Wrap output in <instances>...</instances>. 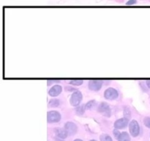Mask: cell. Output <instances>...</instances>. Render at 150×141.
<instances>
[{"label":"cell","instance_id":"obj_1","mask_svg":"<svg viewBox=\"0 0 150 141\" xmlns=\"http://www.w3.org/2000/svg\"><path fill=\"white\" fill-rule=\"evenodd\" d=\"M82 99H83V94L79 90L75 91L73 92L70 98V104L73 107H77L81 102Z\"/></svg>","mask_w":150,"mask_h":141},{"label":"cell","instance_id":"obj_2","mask_svg":"<svg viewBox=\"0 0 150 141\" xmlns=\"http://www.w3.org/2000/svg\"><path fill=\"white\" fill-rule=\"evenodd\" d=\"M97 111L98 113L103 114L105 117H110L111 115V108L109 105L105 102H102L97 107Z\"/></svg>","mask_w":150,"mask_h":141},{"label":"cell","instance_id":"obj_3","mask_svg":"<svg viewBox=\"0 0 150 141\" xmlns=\"http://www.w3.org/2000/svg\"><path fill=\"white\" fill-rule=\"evenodd\" d=\"M62 116L60 113L57 111H50L47 113V122L48 123H57L60 121Z\"/></svg>","mask_w":150,"mask_h":141},{"label":"cell","instance_id":"obj_4","mask_svg":"<svg viewBox=\"0 0 150 141\" xmlns=\"http://www.w3.org/2000/svg\"><path fill=\"white\" fill-rule=\"evenodd\" d=\"M104 98L107 100H114L119 97V92L114 88L109 87L104 91Z\"/></svg>","mask_w":150,"mask_h":141},{"label":"cell","instance_id":"obj_5","mask_svg":"<svg viewBox=\"0 0 150 141\" xmlns=\"http://www.w3.org/2000/svg\"><path fill=\"white\" fill-rule=\"evenodd\" d=\"M129 131L130 135L133 137H136L140 133V127H139V122L136 120L133 119L129 123Z\"/></svg>","mask_w":150,"mask_h":141},{"label":"cell","instance_id":"obj_6","mask_svg":"<svg viewBox=\"0 0 150 141\" xmlns=\"http://www.w3.org/2000/svg\"><path fill=\"white\" fill-rule=\"evenodd\" d=\"M103 86V81L100 80H90L88 83V88L89 90L98 92L100 90Z\"/></svg>","mask_w":150,"mask_h":141},{"label":"cell","instance_id":"obj_7","mask_svg":"<svg viewBox=\"0 0 150 141\" xmlns=\"http://www.w3.org/2000/svg\"><path fill=\"white\" fill-rule=\"evenodd\" d=\"M64 129L67 130V133L70 135H73L76 134L77 133L78 127L76 126V124H75L73 121H67L64 124Z\"/></svg>","mask_w":150,"mask_h":141},{"label":"cell","instance_id":"obj_8","mask_svg":"<svg viewBox=\"0 0 150 141\" xmlns=\"http://www.w3.org/2000/svg\"><path fill=\"white\" fill-rule=\"evenodd\" d=\"M129 124V120L127 118H119V119L116 120L115 122H114V128L117 129V130H122V129H124L127 127Z\"/></svg>","mask_w":150,"mask_h":141},{"label":"cell","instance_id":"obj_9","mask_svg":"<svg viewBox=\"0 0 150 141\" xmlns=\"http://www.w3.org/2000/svg\"><path fill=\"white\" fill-rule=\"evenodd\" d=\"M62 92V86L59 84L54 85L51 89L48 90V95L51 97H56L59 96Z\"/></svg>","mask_w":150,"mask_h":141},{"label":"cell","instance_id":"obj_10","mask_svg":"<svg viewBox=\"0 0 150 141\" xmlns=\"http://www.w3.org/2000/svg\"><path fill=\"white\" fill-rule=\"evenodd\" d=\"M54 133L57 137L61 139H65L68 136L67 130L64 128H62V127H57V128L54 129Z\"/></svg>","mask_w":150,"mask_h":141},{"label":"cell","instance_id":"obj_11","mask_svg":"<svg viewBox=\"0 0 150 141\" xmlns=\"http://www.w3.org/2000/svg\"><path fill=\"white\" fill-rule=\"evenodd\" d=\"M59 104V99H57V98H53V99H50L48 102V108H57Z\"/></svg>","mask_w":150,"mask_h":141},{"label":"cell","instance_id":"obj_12","mask_svg":"<svg viewBox=\"0 0 150 141\" xmlns=\"http://www.w3.org/2000/svg\"><path fill=\"white\" fill-rule=\"evenodd\" d=\"M86 110V106H85V105H79V106L75 108V112H76V114H77V115L81 116L84 114Z\"/></svg>","mask_w":150,"mask_h":141},{"label":"cell","instance_id":"obj_13","mask_svg":"<svg viewBox=\"0 0 150 141\" xmlns=\"http://www.w3.org/2000/svg\"><path fill=\"white\" fill-rule=\"evenodd\" d=\"M118 141H130V135L127 132H122L118 138Z\"/></svg>","mask_w":150,"mask_h":141},{"label":"cell","instance_id":"obj_14","mask_svg":"<svg viewBox=\"0 0 150 141\" xmlns=\"http://www.w3.org/2000/svg\"><path fill=\"white\" fill-rule=\"evenodd\" d=\"M97 105V102L95 99H92V100H89V102H86L85 104V106H86V110H91L93 108H95V106Z\"/></svg>","mask_w":150,"mask_h":141},{"label":"cell","instance_id":"obj_15","mask_svg":"<svg viewBox=\"0 0 150 141\" xmlns=\"http://www.w3.org/2000/svg\"><path fill=\"white\" fill-rule=\"evenodd\" d=\"M123 114H124L125 118H127L128 120H130V118H131V111H130V109L128 107H125L124 111H123Z\"/></svg>","mask_w":150,"mask_h":141},{"label":"cell","instance_id":"obj_16","mask_svg":"<svg viewBox=\"0 0 150 141\" xmlns=\"http://www.w3.org/2000/svg\"><path fill=\"white\" fill-rule=\"evenodd\" d=\"M83 80H81V79H74V80H70V81H69V83H70V85L76 86H81V85L83 84Z\"/></svg>","mask_w":150,"mask_h":141},{"label":"cell","instance_id":"obj_17","mask_svg":"<svg viewBox=\"0 0 150 141\" xmlns=\"http://www.w3.org/2000/svg\"><path fill=\"white\" fill-rule=\"evenodd\" d=\"M100 141H113L112 138H111V136L108 134H102L100 137Z\"/></svg>","mask_w":150,"mask_h":141},{"label":"cell","instance_id":"obj_18","mask_svg":"<svg viewBox=\"0 0 150 141\" xmlns=\"http://www.w3.org/2000/svg\"><path fill=\"white\" fill-rule=\"evenodd\" d=\"M143 121H144V124L147 128L150 129V117L149 116L144 117Z\"/></svg>","mask_w":150,"mask_h":141},{"label":"cell","instance_id":"obj_19","mask_svg":"<svg viewBox=\"0 0 150 141\" xmlns=\"http://www.w3.org/2000/svg\"><path fill=\"white\" fill-rule=\"evenodd\" d=\"M113 133H114V135L115 137V138H117L118 140V138L120 137V135H121L122 133H120V130H117V129H114V131H113Z\"/></svg>","mask_w":150,"mask_h":141},{"label":"cell","instance_id":"obj_20","mask_svg":"<svg viewBox=\"0 0 150 141\" xmlns=\"http://www.w3.org/2000/svg\"><path fill=\"white\" fill-rule=\"evenodd\" d=\"M64 90L66 91V92H74L75 91H76V89H75V88L72 87V86H65L64 87Z\"/></svg>","mask_w":150,"mask_h":141},{"label":"cell","instance_id":"obj_21","mask_svg":"<svg viewBox=\"0 0 150 141\" xmlns=\"http://www.w3.org/2000/svg\"><path fill=\"white\" fill-rule=\"evenodd\" d=\"M136 2H137L136 0H129V1H127L126 2V4L127 5H132V4H135Z\"/></svg>","mask_w":150,"mask_h":141},{"label":"cell","instance_id":"obj_22","mask_svg":"<svg viewBox=\"0 0 150 141\" xmlns=\"http://www.w3.org/2000/svg\"><path fill=\"white\" fill-rule=\"evenodd\" d=\"M54 81H57V80H48L47 81V86H50L52 83H54Z\"/></svg>","mask_w":150,"mask_h":141},{"label":"cell","instance_id":"obj_23","mask_svg":"<svg viewBox=\"0 0 150 141\" xmlns=\"http://www.w3.org/2000/svg\"><path fill=\"white\" fill-rule=\"evenodd\" d=\"M146 84L148 86V88L150 89V80H146Z\"/></svg>","mask_w":150,"mask_h":141},{"label":"cell","instance_id":"obj_24","mask_svg":"<svg viewBox=\"0 0 150 141\" xmlns=\"http://www.w3.org/2000/svg\"><path fill=\"white\" fill-rule=\"evenodd\" d=\"M55 141H63V139H61V138H59V137H56L55 138Z\"/></svg>","mask_w":150,"mask_h":141},{"label":"cell","instance_id":"obj_25","mask_svg":"<svg viewBox=\"0 0 150 141\" xmlns=\"http://www.w3.org/2000/svg\"><path fill=\"white\" fill-rule=\"evenodd\" d=\"M74 141H83V140H81V139H76Z\"/></svg>","mask_w":150,"mask_h":141},{"label":"cell","instance_id":"obj_26","mask_svg":"<svg viewBox=\"0 0 150 141\" xmlns=\"http://www.w3.org/2000/svg\"><path fill=\"white\" fill-rule=\"evenodd\" d=\"M89 141H97L96 140H89Z\"/></svg>","mask_w":150,"mask_h":141}]
</instances>
